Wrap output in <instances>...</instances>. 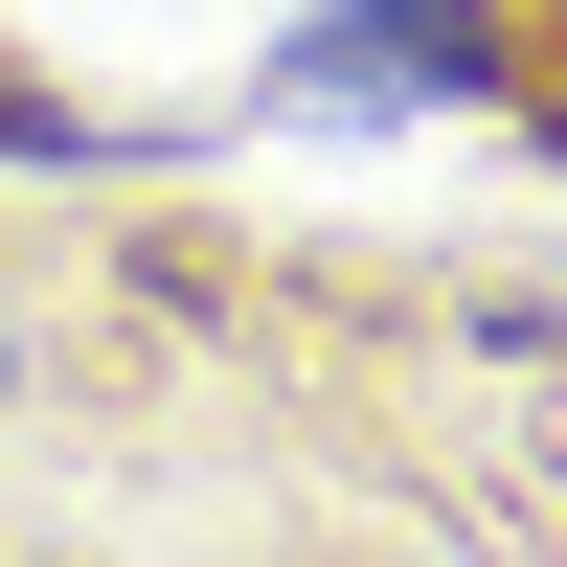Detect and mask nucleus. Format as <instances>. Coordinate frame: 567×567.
<instances>
[{"label": "nucleus", "instance_id": "f257e3e1", "mask_svg": "<svg viewBox=\"0 0 567 567\" xmlns=\"http://www.w3.org/2000/svg\"><path fill=\"white\" fill-rule=\"evenodd\" d=\"M477 0H318V45L272 69V114H409V91H477Z\"/></svg>", "mask_w": 567, "mask_h": 567}]
</instances>
